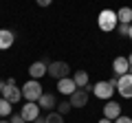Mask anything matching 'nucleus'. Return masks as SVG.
I'll list each match as a JSON object with an SVG mask.
<instances>
[{
	"instance_id": "nucleus-1",
	"label": "nucleus",
	"mask_w": 132,
	"mask_h": 123,
	"mask_svg": "<svg viewBox=\"0 0 132 123\" xmlns=\"http://www.w3.org/2000/svg\"><path fill=\"white\" fill-rule=\"evenodd\" d=\"M20 90H22V97L27 101H35V103H38V99L44 95V90H42V86H40L38 79H29Z\"/></svg>"
},
{
	"instance_id": "nucleus-2",
	"label": "nucleus",
	"mask_w": 132,
	"mask_h": 123,
	"mask_svg": "<svg viewBox=\"0 0 132 123\" xmlns=\"http://www.w3.org/2000/svg\"><path fill=\"white\" fill-rule=\"evenodd\" d=\"M99 29L101 31H114L117 29V24H119V20H117V11H112V9H104L101 13H99Z\"/></svg>"
},
{
	"instance_id": "nucleus-3",
	"label": "nucleus",
	"mask_w": 132,
	"mask_h": 123,
	"mask_svg": "<svg viewBox=\"0 0 132 123\" xmlns=\"http://www.w3.org/2000/svg\"><path fill=\"white\" fill-rule=\"evenodd\" d=\"M5 81H7V86H5V90L0 92V95H2V99H7L9 103H18V101L22 99V90L15 86L13 77H9V79H5Z\"/></svg>"
},
{
	"instance_id": "nucleus-4",
	"label": "nucleus",
	"mask_w": 132,
	"mask_h": 123,
	"mask_svg": "<svg viewBox=\"0 0 132 123\" xmlns=\"http://www.w3.org/2000/svg\"><path fill=\"white\" fill-rule=\"evenodd\" d=\"M20 117H22L27 123H33L40 117V106L35 103V101H27V103L22 106V110H20Z\"/></svg>"
},
{
	"instance_id": "nucleus-5",
	"label": "nucleus",
	"mask_w": 132,
	"mask_h": 123,
	"mask_svg": "<svg viewBox=\"0 0 132 123\" xmlns=\"http://www.w3.org/2000/svg\"><path fill=\"white\" fill-rule=\"evenodd\" d=\"M46 73H48L51 77H55V79H64V77H68L71 68H68V64H66V61H51Z\"/></svg>"
},
{
	"instance_id": "nucleus-6",
	"label": "nucleus",
	"mask_w": 132,
	"mask_h": 123,
	"mask_svg": "<svg viewBox=\"0 0 132 123\" xmlns=\"http://www.w3.org/2000/svg\"><path fill=\"white\" fill-rule=\"evenodd\" d=\"M117 90H119V95H121L123 99H130V97H132V75H130V73H126V75L119 77Z\"/></svg>"
},
{
	"instance_id": "nucleus-7",
	"label": "nucleus",
	"mask_w": 132,
	"mask_h": 123,
	"mask_svg": "<svg viewBox=\"0 0 132 123\" xmlns=\"http://www.w3.org/2000/svg\"><path fill=\"white\" fill-rule=\"evenodd\" d=\"M112 92H114V88L110 86V81H97L95 88H93V95L99 97V99H110Z\"/></svg>"
},
{
	"instance_id": "nucleus-8",
	"label": "nucleus",
	"mask_w": 132,
	"mask_h": 123,
	"mask_svg": "<svg viewBox=\"0 0 132 123\" xmlns=\"http://www.w3.org/2000/svg\"><path fill=\"white\" fill-rule=\"evenodd\" d=\"M68 103H71L73 108H84V106L88 103V92H86L84 88H77L75 92L71 95V99H68Z\"/></svg>"
},
{
	"instance_id": "nucleus-9",
	"label": "nucleus",
	"mask_w": 132,
	"mask_h": 123,
	"mask_svg": "<svg viewBox=\"0 0 132 123\" xmlns=\"http://www.w3.org/2000/svg\"><path fill=\"white\" fill-rule=\"evenodd\" d=\"M48 71V64H44L42 59L40 61H33L31 66H29V75H31V79H40V77H44Z\"/></svg>"
},
{
	"instance_id": "nucleus-10",
	"label": "nucleus",
	"mask_w": 132,
	"mask_h": 123,
	"mask_svg": "<svg viewBox=\"0 0 132 123\" xmlns=\"http://www.w3.org/2000/svg\"><path fill=\"white\" fill-rule=\"evenodd\" d=\"M57 90H60L62 95H68V97H71L73 92L77 90V86H75V81H73L71 77H64V79H57Z\"/></svg>"
},
{
	"instance_id": "nucleus-11",
	"label": "nucleus",
	"mask_w": 132,
	"mask_h": 123,
	"mask_svg": "<svg viewBox=\"0 0 132 123\" xmlns=\"http://www.w3.org/2000/svg\"><path fill=\"white\" fill-rule=\"evenodd\" d=\"M13 31H9V29H0V51H7V48L13 46Z\"/></svg>"
},
{
	"instance_id": "nucleus-12",
	"label": "nucleus",
	"mask_w": 132,
	"mask_h": 123,
	"mask_svg": "<svg viewBox=\"0 0 132 123\" xmlns=\"http://www.w3.org/2000/svg\"><path fill=\"white\" fill-rule=\"evenodd\" d=\"M112 71H114V75H117V77L126 75V73L130 71V64H128V57H114V61H112Z\"/></svg>"
},
{
	"instance_id": "nucleus-13",
	"label": "nucleus",
	"mask_w": 132,
	"mask_h": 123,
	"mask_svg": "<svg viewBox=\"0 0 132 123\" xmlns=\"http://www.w3.org/2000/svg\"><path fill=\"white\" fill-rule=\"evenodd\" d=\"M104 117L110 119V121H114L117 117H121V106L114 103V101H108V103L104 106Z\"/></svg>"
},
{
	"instance_id": "nucleus-14",
	"label": "nucleus",
	"mask_w": 132,
	"mask_h": 123,
	"mask_svg": "<svg viewBox=\"0 0 132 123\" xmlns=\"http://www.w3.org/2000/svg\"><path fill=\"white\" fill-rule=\"evenodd\" d=\"M38 106H40V108H44V110H51V108H55L57 103H55V97H53L51 92H44V95L38 99Z\"/></svg>"
},
{
	"instance_id": "nucleus-15",
	"label": "nucleus",
	"mask_w": 132,
	"mask_h": 123,
	"mask_svg": "<svg viewBox=\"0 0 132 123\" xmlns=\"http://www.w3.org/2000/svg\"><path fill=\"white\" fill-rule=\"evenodd\" d=\"M117 20H119V24H132V9L130 7L119 9L117 11Z\"/></svg>"
},
{
	"instance_id": "nucleus-16",
	"label": "nucleus",
	"mask_w": 132,
	"mask_h": 123,
	"mask_svg": "<svg viewBox=\"0 0 132 123\" xmlns=\"http://www.w3.org/2000/svg\"><path fill=\"white\" fill-rule=\"evenodd\" d=\"M73 81H75L77 88H84V86L88 84V73L86 71H77L75 75H73Z\"/></svg>"
},
{
	"instance_id": "nucleus-17",
	"label": "nucleus",
	"mask_w": 132,
	"mask_h": 123,
	"mask_svg": "<svg viewBox=\"0 0 132 123\" xmlns=\"http://www.w3.org/2000/svg\"><path fill=\"white\" fill-rule=\"evenodd\" d=\"M44 123H64V117L60 112H48L44 117Z\"/></svg>"
},
{
	"instance_id": "nucleus-18",
	"label": "nucleus",
	"mask_w": 132,
	"mask_h": 123,
	"mask_svg": "<svg viewBox=\"0 0 132 123\" xmlns=\"http://www.w3.org/2000/svg\"><path fill=\"white\" fill-rule=\"evenodd\" d=\"M11 106L13 103H9L7 99H0V117H9L11 114Z\"/></svg>"
},
{
	"instance_id": "nucleus-19",
	"label": "nucleus",
	"mask_w": 132,
	"mask_h": 123,
	"mask_svg": "<svg viewBox=\"0 0 132 123\" xmlns=\"http://www.w3.org/2000/svg\"><path fill=\"white\" fill-rule=\"evenodd\" d=\"M71 110H73V106L71 103H68V101H62V103H57V112H60L62 114V117H64V114H68V112H71Z\"/></svg>"
},
{
	"instance_id": "nucleus-20",
	"label": "nucleus",
	"mask_w": 132,
	"mask_h": 123,
	"mask_svg": "<svg viewBox=\"0 0 132 123\" xmlns=\"http://www.w3.org/2000/svg\"><path fill=\"white\" fill-rule=\"evenodd\" d=\"M130 33V24H119V35H128Z\"/></svg>"
},
{
	"instance_id": "nucleus-21",
	"label": "nucleus",
	"mask_w": 132,
	"mask_h": 123,
	"mask_svg": "<svg viewBox=\"0 0 132 123\" xmlns=\"http://www.w3.org/2000/svg\"><path fill=\"white\" fill-rule=\"evenodd\" d=\"M114 123H132V119H130V117H123V114H121V117L114 119Z\"/></svg>"
},
{
	"instance_id": "nucleus-22",
	"label": "nucleus",
	"mask_w": 132,
	"mask_h": 123,
	"mask_svg": "<svg viewBox=\"0 0 132 123\" xmlns=\"http://www.w3.org/2000/svg\"><path fill=\"white\" fill-rule=\"evenodd\" d=\"M9 123H27V121H24V119L20 117V114H13V119H11Z\"/></svg>"
},
{
	"instance_id": "nucleus-23",
	"label": "nucleus",
	"mask_w": 132,
	"mask_h": 123,
	"mask_svg": "<svg viewBox=\"0 0 132 123\" xmlns=\"http://www.w3.org/2000/svg\"><path fill=\"white\" fill-rule=\"evenodd\" d=\"M51 2H53V0H38V5H40V7H48Z\"/></svg>"
},
{
	"instance_id": "nucleus-24",
	"label": "nucleus",
	"mask_w": 132,
	"mask_h": 123,
	"mask_svg": "<svg viewBox=\"0 0 132 123\" xmlns=\"http://www.w3.org/2000/svg\"><path fill=\"white\" fill-rule=\"evenodd\" d=\"M5 86H7V81H5V79H0V92L5 90Z\"/></svg>"
},
{
	"instance_id": "nucleus-25",
	"label": "nucleus",
	"mask_w": 132,
	"mask_h": 123,
	"mask_svg": "<svg viewBox=\"0 0 132 123\" xmlns=\"http://www.w3.org/2000/svg\"><path fill=\"white\" fill-rule=\"evenodd\" d=\"M99 123H114V121H110V119H106V117H104V119H99Z\"/></svg>"
},
{
	"instance_id": "nucleus-26",
	"label": "nucleus",
	"mask_w": 132,
	"mask_h": 123,
	"mask_svg": "<svg viewBox=\"0 0 132 123\" xmlns=\"http://www.w3.org/2000/svg\"><path fill=\"white\" fill-rule=\"evenodd\" d=\"M128 64H130V68H132V53L128 55Z\"/></svg>"
},
{
	"instance_id": "nucleus-27",
	"label": "nucleus",
	"mask_w": 132,
	"mask_h": 123,
	"mask_svg": "<svg viewBox=\"0 0 132 123\" xmlns=\"http://www.w3.org/2000/svg\"><path fill=\"white\" fill-rule=\"evenodd\" d=\"M33 123H44V119H40V117H38V119H35V121H33Z\"/></svg>"
},
{
	"instance_id": "nucleus-28",
	"label": "nucleus",
	"mask_w": 132,
	"mask_h": 123,
	"mask_svg": "<svg viewBox=\"0 0 132 123\" xmlns=\"http://www.w3.org/2000/svg\"><path fill=\"white\" fill-rule=\"evenodd\" d=\"M128 38H130V40H132V24H130V33H128Z\"/></svg>"
},
{
	"instance_id": "nucleus-29",
	"label": "nucleus",
	"mask_w": 132,
	"mask_h": 123,
	"mask_svg": "<svg viewBox=\"0 0 132 123\" xmlns=\"http://www.w3.org/2000/svg\"><path fill=\"white\" fill-rule=\"evenodd\" d=\"M0 123H9V121H0Z\"/></svg>"
}]
</instances>
